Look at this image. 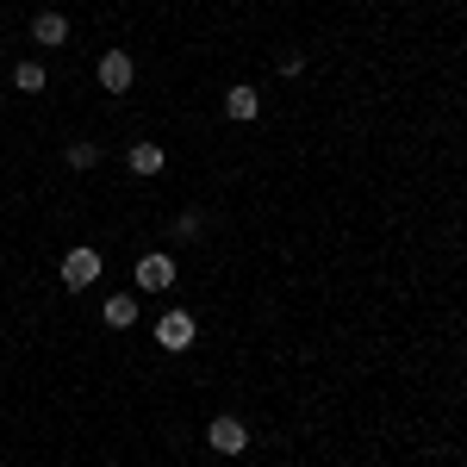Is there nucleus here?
Here are the masks:
<instances>
[{"label": "nucleus", "instance_id": "nucleus-12", "mask_svg": "<svg viewBox=\"0 0 467 467\" xmlns=\"http://www.w3.org/2000/svg\"><path fill=\"white\" fill-rule=\"evenodd\" d=\"M200 224H206L200 213H181V218H175V237H200Z\"/></svg>", "mask_w": 467, "mask_h": 467}, {"label": "nucleus", "instance_id": "nucleus-5", "mask_svg": "<svg viewBox=\"0 0 467 467\" xmlns=\"http://www.w3.org/2000/svg\"><path fill=\"white\" fill-rule=\"evenodd\" d=\"M131 81H138L131 50H107V57H100V88H107V94H131Z\"/></svg>", "mask_w": 467, "mask_h": 467}, {"label": "nucleus", "instance_id": "nucleus-2", "mask_svg": "<svg viewBox=\"0 0 467 467\" xmlns=\"http://www.w3.org/2000/svg\"><path fill=\"white\" fill-rule=\"evenodd\" d=\"M131 287H144V293H162V287H175V255H162V250L138 255V268H131Z\"/></svg>", "mask_w": 467, "mask_h": 467}, {"label": "nucleus", "instance_id": "nucleus-6", "mask_svg": "<svg viewBox=\"0 0 467 467\" xmlns=\"http://www.w3.org/2000/svg\"><path fill=\"white\" fill-rule=\"evenodd\" d=\"M125 162H131V175L156 181L162 169H169V150H162V144H150V138H144V144H131V156H125Z\"/></svg>", "mask_w": 467, "mask_h": 467}, {"label": "nucleus", "instance_id": "nucleus-7", "mask_svg": "<svg viewBox=\"0 0 467 467\" xmlns=\"http://www.w3.org/2000/svg\"><path fill=\"white\" fill-rule=\"evenodd\" d=\"M32 44H44V50L69 44V19H63V13H37L32 19Z\"/></svg>", "mask_w": 467, "mask_h": 467}, {"label": "nucleus", "instance_id": "nucleus-9", "mask_svg": "<svg viewBox=\"0 0 467 467\" xmlns=\"http://www.w3.org/2000/svg\"><path fill=\"white\" fill-rule=\"evenodd\" d=\"M255 112H262V94H255V88H231V94H224V119H237V125H250Z\"/></svg>", "mask_w": 467, "mask_h": 467}, {"label": "nucleus", "instance_id": "nucleus-3", "mask_svg": "<svg viewBox=\"0 0 467 467\" xmlns=\"http://www.w3.org/2000/svg\"><path fill=\"white\" fill-rule=\"evenodd\" d=\"M206 442H213L218 455H244V449H250V424L231 418V411H218L213 424H206Z\"/></svg>", "mask_w": 467, "mask_h": 467}, {"label": "nucleus", "instance_id": "nucleus-8", "mask_svg": "<svg viewBox=\"0 0 467 467\" xmlns=\"http://www.w3.org/2000/svg\"><path fill=\"white\" fill-rule=\"evenodd\" d=\"M100 318H107L112 330H131V324H138V293H107Z\"/></svg>", "mask_w": 467, "mask_h": 467}, {"label": "nucleus", "instance_id": "nucleus-11", "mask_svg": "<svg viewBox=\"0 0 467 467\" xmlns=\"http://www.w3.org/2000/svg\"><path fill=\"white\" fill-rule=\"evenodd\" d=\"M13 88H19V94H44V88H50L44 63H19V69H13Z\"/></svg>", "mask_w": 467, "mask_h": 467}, {"label": "nucleus", "instance_id": "nucleus-10", "mask_svg": "<svg viewBox=\"0 0 467 467\" xmlns=\"http://www.w3.org/2000/svg\"><path fill=\"white\" fill-rule=\"evenodd\" d=\"M63 162H69V169H100V144H94V138H75V144L63 150Z\"/></svg>", "mask_w": 467, "mask_h": 467}, {"label": "nucleus", "instance_id": "nucleus-1", "mask_svg": "<svg viewBox=\"0 0 467 467\" xmlns=\"http://www.w3.org/2000/svg\"><path fill=\"white\" fill-rule=\"evenodd\" d=\"M193 337H200L193 312H162V318H156V349H169V356L193 349Z\"/></svg>", "mask_w": 467, "mask_h": 467}, {"label": "nucleus", "instance_id": "nucleus-4", "mask_svg": "<svg viewBox=\"0 0 467 467\" xmlns=\"http://www.w3.org/2000/svg\"><path fill=\"white\" fill-rule=\"evenodd\" d=\"M94 281H100V250L94 244H75L63 255V287H94Z\"/></svg>", "mask_w": 467, "mask_h": 467}]
</instances>
